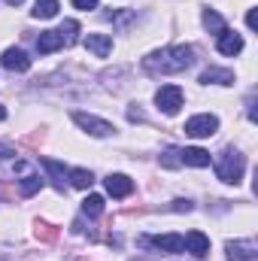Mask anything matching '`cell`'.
Segmentation results:
<instances>
[{
  "mask_svg": "<svg viewBox=\"0 0 258 261\" xmlns=\"http://www.w3.org/2000/svg\"><path fill=\"white\" fill-rule=\"evenodd\" d=\"M192 61H194L192 46H167V49H158V52H152L149 58H143V67H146V73L167 76V73H183V70H189Z\"/></svg>",
  "mask_w": 258,
  "mask_h": 261,
  "instance_id": "1",
  "label": "cell"
},
{
  "mask_svg": "<svg viewBox=\"0 0 258 261\" xmlns=\"http://www.w3.org/2000/svg\"><path fill=\"white\" fill-rule=\"evenodd\" d=\"M216 176L222 179V182H228V186H237L240 179H243V170H246V158L237 152V149H222L219 155H216Z\"/></svg>",
  "mask_w": 258,
  "mask_h": 261,
  "instance_id": "2",
  "label": "cell"
},
{
  "mask_svg": "<svg viewBox=\"0 0 258 261\" xmlns=\"http://www.w3.org/2000/svg\"><path fill=\"white\" fill-rule=\"evenodd\" d=\"M155 103H158L161 113L176 116L179 107H183V88H179V85H161V88L155 91Z\"/></svg>",
  "mask_w": 258,
  "mask_h": 261,
  "instance_id": "3",
  "label": "cell"
},
{
  "mask_svg": "<svg viewBox=\"0 0 258 261\" xmlns=\"http://www.w3.org/2000/svg\"><path fill=\"white\" fill-rule=\"evenodd\" d=\"M219 130V119L210 116V113H200V116H192L186 122V134L194 137V140H203V137H213Z\"/></svg>",
  "mask_w": 258,
  "mask_h": 261,
  "instance_id": "4",
  "label": "cell"
},
{
  "mask_svg": "<svg viewBox=\"0 0 258 261\" xmlns=\"http://www.w3.org/2000/svg\"><path fill=\"white\" fill-rule=\"evenodd\" d=\"M73 122L85 130V134H91V137H110L116 130L110 122H104V119H97L91 113H73Z\"/></svg>",
  "mask_w": 258,
  "mask_h": 261,
  "instance_id": "5",
  "label": "cell"
},
{
  "mask_svg": "<svg viewBox=\"0 0 258 261\" xmlns=\"http://www.w3.org/2000/svg\"><path fill=\"white\" fill-rule=\"evenodd\" d=\"M0 64L3 70H9V73H28L31 70V58H28V52L24 49H6L3 55H0Z\"/></svg>",
  "mask_w": 258,
  "mask_h": 261,
  "instance_id": "6",
  "label": "cell"
},
{
  "mask_svg": "<svg viewBox=\"0 0 258 261\" xmlns=\"http://www.w3.org/2000/svg\"><path fill=\"white\" fill-rule=\"evenodd\" d=\"M216 49L222 52V55H240L243 52V37L240 34H234V31H222L219 37H216Z\"/></svg>",
  "mask_w": 258,
  "mask_h": 261,
  "instance_id": "7",
  "label": "cell"
},
{
  "mask_svg": "<svg viewBox=\"0 0 258 261\" xmlns=\"http://www.w3.org/2000/svg\"><path fill=\"white\" fill-rule=\"evenodd\" d=\"M82 43H85V49L94 52L97 58H107V55L113 52V37H110V34H85Z\"/></svg>",
  "mask_w": 258,
  "mask_h": 261,
  "instance_id": "8",
  "label": "cell"
},
{
  "mask_svg": "<svg viewBox=\"0 0 258 261\" xmlns=\"http://www.w3.org/2000/svg\"><path fill=\"white\" fill-rule=\"evenodd\" d=\"M183 240H186V249L192 252L194 258H207L210 255V237L203 231H189Z\"/></svg>",
  "mask_w": 258,
  "mask_h": 261,
  "instance_id": "9",
  "label": "cell"
},
{
  "mask_svg": "<svg viewBox=\"0 0 258 261\" xmlns=\"http://www.w3.org/2000/svg\"><path fill=\"white\" fill-rule=\"evenodd\" d=\"M104 186H107V195H113V197H128L134 192V182H131L125 173H110L104 179Z\"/></svg>",
  "mask_w": 258,
  "mask_h": 261,
  "instance_id": "10",
  "label": "cell"
},
{
  "mask_svg": "<svg viewBox=\"0 0 258 261\" xmlns=\"http://www.w3.org/2000/svg\"><path fill=\"white\" fill-rule=\"evenodd\" d=\"M258 246L252 240H231L228 243V258L231 261H255Z\"/></svg>",
  "mask_w": 258,
  "mask_h": 261,
  "instance_id": "11",
  "label": "cell"
},
{
  "mask_svg": "<svg viewBox=\"0 0 258 261\" xmlns=\"http://www.w3.org/2000/svg\"><path fill=\"white\" fill-rule=\"evenodd\" d=\"M43 167H46V173H49L52 186H55L58 192H64V189H67V176H70V170H67L61 161H55V158H43Z\"/></svg>",
  "mask_w": 258,
  "mask_h": 261,
  "instance_id": "12",
  "label": "cell"
},
{
  "mask_svg": "<svg viewBox=\"0 0 258 261\" xmlns=\"http://www.w3.org/2000/svg\"><path fill=\"white\" fill-rule=\"evenodd\" d=\"M58 49H64V40H61L58 31H43V34L37 37V52H40V55H52V52H58Z\"/></svg>",
  "mask_w": 258,
  "mask_h": 261,
  "instance_id": "13",
  "label": "cell"
},
{
  "mask_svg": "<svg viewBox=\"0 0 258 261\" xmlns=\"http://www.w3.org/2000/svg\"><path fill=\"white\" fill-rule=\"evenodd\" d=\"M152 246H155L158 252L173 255V252H183V249H186V240H183V234H161V237L152 240Z\"/></svg>",
  "mask_w": 258,
  "mask_h": 261,
  "instance_id": "14",
  "label": "cell"
},
{
  "mask_svg": "<svg viewBox=\"0 0 258 261\" xmlns=\"http://www.w3.org/2000/svg\"><path fill=\"white\" fill-rule=\"evenodd\" d=\"M179 161L189 164V167H210V152L200 149V146H189L179 152Z\"/></svg>",
  "mask_w": 258,
  "mask_h": 261,
  "instance_id": "15",
  "label": "cell"
},
{
  "mask_svg": "<svg viewBox=\"0 0 258 261\" xmlns=\"http://www.w3.org/2000/svg\"><path fill=\"white\" fill-rule=\"evenodd\" d=\"M197 82H203V85H210V82H216V85H231V82H234V73H231V70H222V67H210V70L200 73Z\"/></svg>",
  "mask_w": 258,
  "mask_h": 261,
  "instance_id": "16",
  "label": "cell"
},
{
  "mask_svg": "<svg viewBox=\"0 0 258 261\" xmlns=\"http://www.w3.org/2000/svg\"><path fill=\"white\" fill-rule=\"evenodd\" d=\"M58 9H61V3H58V0H37V3H34V9H31V15H34V18H55V15H58Z\"/></svg>",
  "mask_w": 258,
  "mask_h": 261,
  "instance_id": "17",
  "label": "cell"
},
{
  "mask_svg": "<svg viewBox=\"0 0 258 261\" xmlns=\"http://www.w3.org/2000/svg\"><path fill=\"white\" fill-rule=\"evenodd\" d=\"M203 28L210 31V34H222V31H228V24H225V18L216 12V9H203Z\"/></svg>",
  "mask_w": 258,
  "mask_h": 261,
  "instance_id": "18",
  "label": "cell"
},
{
  "mask_svg": "<svg viewBox=\"0 0 258 261\" xmlns=\"http://www.w3.org/2000/svg\"><path fill=\"white\" fill-rule=\"evenodd\" d=\"M91 182H94L91 170H85V167H73V170H70V186H76V189H91Z\"/></svg>",
  "mask_w": 258,
  "mask_h": 261,
  "instance_id": "19",
  "label": "cell"
},
{
  "mask_svg": "<svg viewBox=\"0 0 258 261\" xmlns=\"http://www.w3.org/2000/svg\"><path fill=\"white\" fill-rule=\"evenodd\" d=\"M82 213L91 216V219H97V216L104 213V197L100 195H88L85 200H82Z\"/></svg>",
  "mask_w": 258,
  "mask_h": 261,
  "instance_id": "20",
  "label": "cell"
},
{
  "mask_svg": "<svg viewBox=\"0 0 258 261\" xmlns=\"http://www.w3.org/2000/svg\"><path fill=\"white\" fill-rule=\"evenodd\" d=\"M58 34H61V40H64V46H73L76 40H79V21H64L61 28H58Z\"/></svg>",
  "mask_w": 258,
  "mask_h": 261,
  "instance_id": "21",
  "label": "cell"
},
{
  "mask_svg": "<svg viewBox=\"0 0 258 261\" xmlns=\"http://www.w3.org/2000/svg\"><path fill=\"white\" fill-rule=\"evenodd\" d=\"M107 18L113 24H128V21H134V9H113V12H107Z\"/></svg>",
  "mask_w": 258,
  "mask_h": 261,
  "instance_id": "22",
  "label": "cell"
},
{
  "mask_svg": "<svg viewBox=\"0 0 258 261\" xmlns=\"http://www.w3.org/2000/svg\"><path fill=\"white\" fill-rule=\"evenodd\" d=\"M161 164H164V167H179V164H183V161H179V149L161 152Z\"/></svg>",
  "mask_w": 258,
  "mask_h": 261,
  "instance_id": "23",
  "label": "cell"
},
{
  "mask_svg": "<svg viewBox=\"0 0 258 261\" xmlns=\"http://www.w3.org/2000/svg\"><path fill=\"white\" fill-rule=\"evenodd\" d=\"M73 6L82 9V12H88V9H97V0H73Z\"/></svg>",
  "mask_w": 258,
  "mask_h": 261,
  "instance_id": "24",
  "label": "cell"
},
{
  "mask_svg": "<svg viewBox=\"0 0 258 261\" xmlns=\"http://www.w3.org/2000/svg\"><path fill=\"white\" fill-rule=\"evenodd\" d=\"M173 210H176V213H189L192 203H189V200H173Z\"/></svg>",
  "mask_w": 258,
  "mask_h": 261,
  "instance_id": "25",
  "label": "cell"
},
{
  "mask_svg": "<svg viewBox=\"0 0 258 261\" xmlns=\"http://www.w3.org/2000/svg\"><path fill=\"white\" fill-rule=\"evenodd\" d=\"M246 24H249V31H255V9L246 12Z\"/></svg>",
  "mask_w": 258,
  "mask_h": 261,
  "instance_id": "26",
  "label": "cell"
},
{
  "mask_svg": "<svg viewBox=\"0 0 258 261\" xmlns=\"http://www.w3.org/2000/svg\"><path fill=\"white\" fill-rule=\"evenodd\" d=\"M3 3H9V6H18V3H24V0H3Z\"/></svg>",
  "mask_w": 258,
  "mask_h": 261,
  "instance_id": "27",
  "label": "cell"
},
{
  "mask_svg": "<svg viewBox=\"0 0 258 261\" xmlns=\"http://www.w3.org/2000/svg\"><path fill=\"white\" fill-rule=\"evenodd\" d=\"M3 119H6V107H0V122H3Z\"/></svg>",
  "mask_w": 258,
  "mask_h": 261,
  "instance_id": "28",
  "label": "cell"
}]
</instances>
